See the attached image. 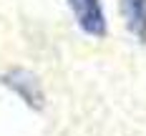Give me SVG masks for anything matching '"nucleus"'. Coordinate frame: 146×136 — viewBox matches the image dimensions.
I'll return each instance as SVG.
<instances>
[{
	"label": "nucleus",
	"mask_w": 146,
	"mask_h": 136,
	"mask_svg": "<svg viewBox=\"0 0 146 136\" xmlns=\"http://www.w3.org/2000/svg\"><path fill=\"white\" fill-rule=\"evenodd\" d=\"M0 86L10 88L28 108L43 111L45 91H43V86H40V78L33 73V71L23 68V66H13V68H8V71L0 73Z\"/></svg>",
	"instance_id": "obj_1"
},
{
	"label": "nucleus",
	"mask_w": 146,
	"mask_h": 136,
	"mask_svg": "<svg viewBox=\"0 0 146 136\" xmlns=\"http://www.w3.org/2000/svg\"><path fill=\"white\" fill-rule=\"evenodd\" d=\"M121 15L129 33L146 43V0H121Z\"/></svg>",
	"instance_id": "obj_3"
},
{
	"label": "nucleus",
	"mask_w": 146,
	"mask_h": 136,
	"mask_svg": "<svg viewBox=\"0 0 146 136\" xmlns=\"http://www.w3.org/2000/svg\"><path fill=\"white\" fill-rule=\"evenodd\" d=\"M73 10V18L78 28L91 38H103L106 35V15H103L101 0H68Z\"/></svg>",
	"instance_id": "obj_2"
}]
</instances>
